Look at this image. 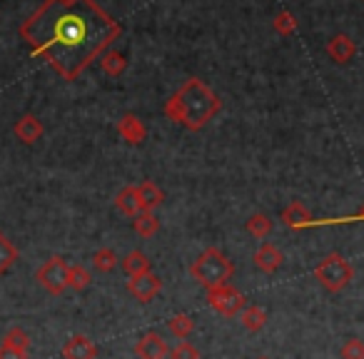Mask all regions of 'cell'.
I'll return each mask as SVG.
<instances>
[{"instance_id": "6da1fadb", "label": "cell", "mask_w": 364, "mask_h": 359, "mask_svg": "<svg viewBox=\"0 0 364 359\" xmlns=\"http://www.w3.org/2000/svg\"><path fill=\"white\" fill-rule=\"evenodd\" d=\"M36 55H43L65 80H73L110 41L112 23L90 0H48L21 28Z\"/></svg>"}, {"instance_id": "7a4b0ae2", "label": "cell", "mask_w": 364, "mask_h": 359, "mask_svg": "<svg viewBox=\"0 0 364 359\" xmlns=\"http://www.w3.org/2000/svg\"><path fill=\"white\" fill-rule=\"evenodd\" d=\"M190 274L198 284H203L205 289L220 287V284H228L235 274V264L225 257L220 250L210 247L190 264Z\"/></svg>"}, {"instance_id": "3957f363", "label": "cell", "mask_w": 364, "mask_h": 359, "mask_svg": "<svg viewBox=\"0 0 364 359\" xmlns=\"http://www.w3.org/2000/svg\"><path fill=\"white\" fill-rule=\"evenodd\" d=\"M314 277L327 292H342L354 279V267L339 252H332L314 267Z\"/></svg>"}, {"instance_id": "277c9868", "label": "cell", "mask_w": 364, "mask_h": 359, "mask_svg": "<svg viewBox=\"0 0 364 359\" xmlns=\"http://www.w3.org/2000/svg\"><path fill=\"white\" fill-rule=\"evenodd\" d=\"M208 302H210V307H213L215 312L223 314V317H228V319L240 317V312L247 307V299H245V294L240 292L237 287H232L230 282L208 289Z\"/></svg>"}, {"instance_id": "5b68a950", "label": "cell", "mask_w": 364, "mask_h": 359, "mask_svg": "<svg viewBox=\"0 0 364 359\" xmlns=\"http://www.w3.org/2000/svg\"><path fill=\"white\" fill-rule=\"evenodd\" d=\"M68 269H70V264L55 254V257H50L38 269L36 279L41 282V287L48 289L50 294H63L68 289Z\"/></svg>"}, {"instance_id": "8992f818", "label": "cell", "mask_w": 364, "mask_h": 359, "mask_svg": "<svg viewBox=\"0 0 364 359\" xmlns=\"http://www.w3.org/2000/svg\"><path fill=\"white\" fill-rule=\"evenodd\" d=\"M160 289H162L160 277H157V274H152V272L127 279V292H130L137 302H152V299L160 294Z\"/></svg>"}, {"instance_id": "52a82bcc", "label": "cell", "mask_w": 364, "mask_h": 359, "mask_svg": "<svg viewBox=\"0 0 364 359\" xmlns=\"http://www.w3.org/2000/svg\"><path fill=\"white\" fill-rule=\"evenodd\" d=\"M135 354L140 359H167L170 349H167V342L160 337L157 332H147L137 339L135 344Z\"/></svg>"}, {"instance_id": "ba28073f", "label": "cell", "mask_w": 364, "mask_h": 359, "mask_svg": "<svg viewBox=\"0 0 364 359\" xmlns=\"http://www.w3.org/2000/svg\"><path fill=\"white\" fill-rule=\"evenodd\" d=\"M63 359H97V347L85 334H73L63 344Z\"/></svg>"}, {"instance_id": "9c48e42d", "label": "cell", "mask_w": 364, "mask_h": 359, "mask_svg": "<svg viewBox=\"0 0 364 359\" xmlns=\"http://www.w3.org/2000/svg\"><path fill=\"white\" fill-rule=\"evenodd\" d=\"M282 252H279L274 245H262V247L255 252V264H257V269H262V272H267V274H272V272H277L279 267H282Z\"/></svg>"}, {"instance_id": "30bf717a", "label": "cell", "mask_w": 364, "mask_h": 359, "mask_svg": "<svg viewBox=\"0 0 364 359\" xmlns=\"http://www.w3.org/2000/svg\"><path fill=\"white\" fill-rule=\"evenodd\" d=\"M16 135L21 142H26V145H33V142L38 140V137L43 135V125L41 120H38L36 115H23L21 120L16 122Z\"/></svg>"}, {"instance_id": "8fae6325", "label": "cell", "mask_w": 364, "mask_h": 359, "mask_svg": "<svg viewBox=\"0 0 364 359\" xmlns=\"http://www.w3.org/2000/svg\"><path fill=\"white\" fill-rule=\"evenodd\" d=\"M122 262V269H125L127 277H140V274H147L150 272V259H147L145 252H140V250H132L130 254H127L125 259H120Z\"/></svg>"}, {"instance_id": "7c38bea8", "label": "cell", "mask_w": 364, "mask_h": 359, "mask_svg": "<svg viewBox=\"0 0 364 359\" xmlns=\"http://www.w3.org/2000/svg\"><path fill=\"white\" fill-rule=\"evenodd\" d=\"M240 322L247 332H259L267 324V312L262 307H245L240 312Z\"/></svg>"}, {"instance_id": "4fadbf2b", "label": "cell", "mask_w": 364, "mask_h": 359, "mask_svg": "<svg viewBox=\"0 0 364 359\" xmlns=\"http://www.w3.org/2000/svg\"><path fill=\"white\" fill-rule=\"evenodd\" d=\"M90 269L82 267V264H70V269H68V287L75 289V292H82V289L90 287Z\"/></svg>"}, {"instance_id": "5bb4252c", "label": "cell", "mask_w": 364, "mask_h": 359, "mask_svg": "<svg viewBox=\"0 0 364 359\" xmlns=\"http://www.w3.org/2000/svg\"><path fill=\"white\" fill-rule=\"evenodd\" d=\"M18 262V247L0 232V277Z\"/></svg>"}, {"instance_id": "9a60e30c", "label": "cell", "mask_w": 364, "mask_h": 359, "mask_svg": "<svg viewBox=\"0 0 364 359\" xmlns=\"http://www.w3.org/2000/svg\"><path fill=\"white\" fill-rule=\"evenodd\" d=\"M3 344H6V347H11V349H18V352L28 354V349H31V337H28L26 329L11 327L6 332V337H3Z\"/></svg>"}, {"instance_id": "2e32d148", "label": "cell", "mask_w": 364, "mask_h": 359, "mask_svg": "<svg viewBox=\"0 0 364 359\" xmlns=\"http://www.w3.org/2000/svg\"><path fill=\"white\" fill-rule=\"evenodd\" d=\"M117 254L112 252L110 247H102V250H97L95 254H92V267L97 269V272H112V269L117 267Z\"/></svg>"}, {"instance_id": "e0dca14e", "label": "cell", "mask_w": 364, "mask_h": 359, "mask_svg": "<svg viewBox=\"0 0 364 359\" xmlns=\"http://www.w3.org/2000/svg\"><path fill=\"white\" fill-rule=\"evenodd\" d=\"M193 329H195V322H193V317L190 314H175V317L170 319V332L175 334L177 339H188L190 334H193Z\"/></svg>"}, {"instance_id": "ac0fdd59", "label": "cell", "mask_w": 364, "mask_h": 359, "mask_svg": "<svg viewBox=\"0 0 364 359\" xmlns=\"http://www.w3.org/2000/svg\"><path fill=\"white\" fill-rule=\"evenodd\" d=\"M342 359H364V342L362 339H347V342L342 344Z\"/></svg>"}, {"instance_id": "d6986e66", "label": "cell", "mask_w": 364, "mask_h": 359, "mask_svg": "<svg viewBox=\"0 0 364 359\" xmlns=\"http://www.w3.org/2000/svg\"><path fill=\"white\" fill-rule=\"evenodd\" d=\"M170 359H200V352L188 342V339H182L175 349H170Z\"/></svg>"}, {"instance_id": "ffe728a7", "label": "cell", "mask_w": 364, "mask_h": 359, "mask_svg": "<svg viewBox=\"0 0 364 359\" xmlns=\"http://www.w3.org/2000/svg\"><path fill=\"white\" fill-rule=\"evenodd\" d=\"M117 205H120V210L125 215H135L137 213V208H140V198H137L132 190H125V193L117 198Z\"/></svg>"}, {"instance_id": "44dd1931", "label": "cell", "mask_w": 364, "mask_h": 359, "mask_svg": "<svg viewBox=\"0 0 364 359\" xmlns=\"http://www.w3.org/2000/svg\"><path fill=\"white\" fill-rule=\"evenodd\" d=\"M135 230L142 237H152V235L157 232V220L152 218V215H140V218L135 220Z\"/></svg>"}, {"instance_id": "7402d4cb", "label": "cell", "mask_w": 364, "mask_h": 359, "mask_svg": "<svg viewBox=\"0 0 364 359\" xmlns=\"http://www.w3.org/2000/svg\"><path fill=\"white\" fill-rule=\"evenodd\" d=\"M309 223V215L304 213L299 205H292V208L284 213V225H289V227H299V225Z\"/></svg>"}, {"instance_id": "603a6c76", "label": "cell", "mask_w": 364, "mask_h": 359, "mask_svg": "<svg viewBox=\"0 0 364 359\" xmlns=\"http://www.w3.org/2000/svg\"><path fill=\"white\" fill-rule=\"evenodd\" d=\"M247 230L255 235V237H267V232H269V220L262 218V215H255V218L247 223Z\"/></svg>"}, {"instance_id": "cb8c5ba5", "label": "cell", "mask_w": 364, "mask_h": 359, "mask_svg": "<svg viewBox=\"0 0 364 359\" xmlns=\"http://www.w3.org/2000/svg\"><path fill=\"white\" fill-rule=\"evenodd\" d=\"M157 203H160V195H157L155 190H152V188H145V190H142L140 208H147V210H150V208H155Z\"/></svg>"}, {"instance_id": "d4e9b609", "label": "cell", "mask_w": 364, "mask_h": 359, "mask_svg": "<svg viewBox=\"0 0 364 359\" xmlns=\"http://www.w3.org/2000/svg\"><path fill=\"white\" fill-rule=\"evenodd\" d=\"M0 359H28V354L6 347V344H0Z\"/></svg>"}, {"instance_id": "484cf974", "label": "cell", "mask_w": 364, "mask_h": 359, "mask_svg": "<svg viewBox=\"0 0 364 359\" xmlns=\"http://www.w3.org/2000/svg\"><path fill=\"white\" fill-rule=\"evenodd\" d=\"M257 359H269V357H257Z\"/></svg>"}]
</instances>
